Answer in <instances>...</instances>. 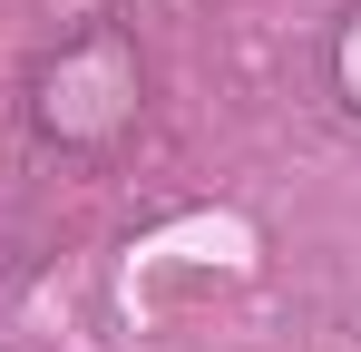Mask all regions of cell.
<instances>
[{"instance_id":"obj_1","label":"cell","mask_w":361,"mask_h":352,"mask_svg":"<svg viewBox=\"0 0 361 352\" xmlns=\"http://www.w3.org/2000/svg\"><path fill=\"white\" fill-rule=\"evenodd\" d=\"M39 137L49 147H78V157H98V147H118L137 108H147V69H137V40L127 30H78L49 69H39Z\"/></svg>"},{"instance_id":"obj_2","label":"cell","mask_w":361,"mask_h":352,"mask_svg":"<svg viewBox=\"0 0 361 352\" xmlns=\"http://www.w3.org/2000/svg\"><path fill=\"white\" fill-rule=\"evenodd\" d=\"M322 69H332V98L361 117V0L332 20V49H322Z\"/></svg>"}]
</instances>
